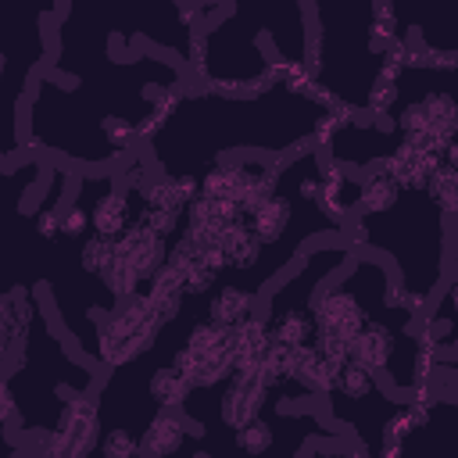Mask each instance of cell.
Masks as SVG:
<instances>
[{
	"label": "cell",
	"instance_id": "6da1fadb",
	"mask_svg": "<svg viewBox=\"0 0 458 458\" xmlns=\"http://www.w3.org/2000/svg\"><path fill=\"white\" fill-rule=\"evenodd\" d=\"M268 383H265V372L261 365L258 369H247V372H233L225 379V390H222V401H218V415L229 429H240L247 426L250 419H258L265 397H268Z\"/></svg>",
	"mask_w": 458,
	"mask_h": 458
},
{
	"label": "cell",
	"instance_id": "7a4b0ae2",
	"mask_svg": "<svg viewBox=\"0 0 458 458\" xmlns=\"http://www.w3.org/2000/svg\"><path fill=\"white\" fill-rule=\"evenodd\" d=\"M186 437H193V422L186 419L182 408H157L143 429V454L147 458H172L186 447Z\"/></svg>",
	"mask_w": 458,
	"mask_h": 458
},
{
	"label": "cell",
	"instance_id": "3957f363",
	"mask_svg": "<svg viewBox=\"0 0 458 458\" xmlns=\"http://www.w3.org/2000/svg\"><path fill=\"white\" fill-rule=\"evenodd\" d=\"M394 351H397V333L379 318L365 322L358 329V336L347 344V358L358 361L361 369H369L372 376L386 372V365L394 361Z\"/></svg>",
	"mask_w": 458,
	"mask_h": 458
},
{
	"label": "cell",
	"instance_id": "277c9868",
	"mask_svg": "<svg viewBox=\"0 0 458 458\" xmlns=\"http://www.w3.org/2000/svg\"><path fill=\"white\" fill-rule=\"evenodd\" d=\"M132 197L136 193H129V190H107L93 208H89V229H93V236H104V240H118L129 225H132V218H136V208H132Z\"/></svg>",
	"mask_w": 458,
	"mask_h": 458
},
{
	"label": "cell",
	"instance_id": "5b68a950",
	"mask_svg": "<svg viewBox=\"0 0 458 458\" xmlns=\"http://www.w3.org/2000/svg\"><path fill=\"white\" fill-rule=\"evenodd\" d=\"M290 215H293L290 197L276 190V193H272L268 200H261V204H258L243 222H247V229L254 233V240H258L261 247H268V243H276V240L283 236V229H286Z\"/></svg>",
	"mask_w": 458,
	"mask_h": 458
},
{
	"label": "cell",
	"instance_id": "8992f818",
	"mask_svg": "<svg viewBox=\"0 0 458 458\" xmlns=\"http://www.w3.org/2000/svg\"><path fill=\"white\" fill-rule=\"evenodd\" d=\"M397 197H401V190L379 168H369L358 179V204H354V211L358 215H379V211H390L397 204Z\"/></svg>",
	"mask_w": 458,
	"mask_h": 458
},
{
	"label": "cell",
	"instance_id": "52a82bcc",
	"mask_svg": "<svg viewBox=\"0 0 458 458\" xmlns=\"http://www.w3.org/2000/svg\"><path fill=\"white\" fill-rule=\"evenodd\" d=\"M250 315H254V293H247L240 286H218L211 304H208V318L215 326H229L233 329Z\"/></svg>",
	"mask_w": 458,
	"mask_h": 458
},
{
	"label": "cell",
	"instance_id": "ba28073f",
	"mask_svg": "<svg viewBox=\"0 0 458 458\" xmlns=\"http://www.w3.org/2000/svg\"><path fill=\"white\" fill-rule=\"evenodd\" d=\"M147 394L154 397V404H157V408H182V404H186V397L193 394V386H190V383H186L172 365H165V369H154V372H150Z\"/></svg>",
	"mask_w": 458,
	"mask_h": 458
},
{
	"label": "cell",
	"instance_id": "9c48e42d",
	"mask_svg": "<svg viewBox=\"0 0 458 458\" xmlns=\"http://www.w3.org/2000/svg\"><path fill=\"white\" fill-rule=\"evenodd\" d=\"M372 390H376V376H372L369 369H361L358 361L347 358V361L336 369V394H344L347 401H365Z\"/></svg>",
	"mask_w": 458,
	"mask_h": 458
},
{
	"label": "cell",
	"instance_id": "30bf717a",
	"mask_svg": "<svg viewBox=\"0 0 458 458\" xmlns=\"http://www.w3.org/2000/svg\"><path fill=\"white\" fill-rule=\"evenodd\" d=\"M29 297L21 293V290H14V293H0V326L14 336V344H21L25 340V333H29Z\"/></svg>",
	"mask_w": 458,
	"mask_h": 458
},
{
	"label": "cell",
	"instance_id": "8fae6325",
	"mask_svg": "<svg viewBox=\"0 0 458 458\" xmlns=\"http://www.w3.org/2000/svg\"><path fill=\"white\" fill-rule=\"evenodd\" d=\"M429 197L437 200V208L451 218L454 211H458V172H454V165H437V172H433V179H429Z\"/></svg>",
	"mask_w": 458,
	"mask_h": 458
},
{
	"label": "cell",
	"instance_id": "7c38bea8",
	"mask_svg": "<svg viewBox=\"0 0 458 458\" xmlns=\"http://www.w3.org/2000/svg\"><path fill=\"white\" fill-rule=\"evenodd\" d=\"M79 258H82V268L86 272H93V276L104 279L111 272V265H114V240H104V236H93L89 233L82 240V254Z\"/></svg>",
	"mask_w": 458,
	"mask_h": 458
},
{
	"label": "cell",
	"instance_id": "4fadbf2b",
	"mask_svg": "<svg viewBox=\"0 0 458 458\" xmlns=\"http://www.w3.org/2000/svg\"><path fill=\"white\" fill-rule=\"evenodd\" d=\"M233 440H236V447H240L243 454L261 458V454L272 447V426H268V422H261V419H250L247 426L233 429Z\"/></svg>",
	"mask_w": 458,
	"mask_h": 458
},
{
	"label": "cell",
	"instance_id": "5bb4252c",
	"mask_svg": "<svg viewBox=\"0 0 458 458\" xmlns=\"http://www.w3.org/2000/svg\"><path fill=\"white\" fill-rule=\"evenodd\" d=\"M100 447V458H143V447L140 440L125 429V426H114V429H104V437L97 440Z\"/></svg>",
	"mask_w": 458,
	"mask_h": 458
},
{
	"label": "cell",
	"instance_id": "9a60e30c",
	"mask_svg": "<svg viewBox=\"0 0 458 458\" xmlns=\"http://www.w3.org/2000/svg\"><path fill=\"white\" fill-rule=\"evenodd\" d=\"M86 233H93V229H89V204L75 200V204H68V208L61 211V236H68V240H86Z\"/></svg>",
	"mask_w": 458,
	"mask_h": 458
},
{
	"label": "cell",
	"instance_id": "2e32d148",
	"mask_svg": "<svg viewBox=\"0 0 458 458\" xmlns=\"http://www.w3.org/2000/svg\"><path fill=\"white\" fill-rule=\"evenodd\" d=\"M61 200H47L39 211H36V218H32V229H36V236H43V240H57L61 236Z\"/></svg>",
	"mask_w": 458,
	"mask_h": 458
},
{
	"label": "cell",
	"instance_id": "e0dca14e",
	"mask_svg": "<svg viewBox=\"0 0 458 458\" xmlns=\"http://www.w3.org/2000/svg\"><path fill=\"white\" fill-rule=\"evenodd\" d=\"M215 272H208L200 261H193L186 272H182V297H197V293H208L215 286Z\"/></svg>",
	"mask_w": 458,
	"mask_h": 458
},
{
	"label": "cell",
	"instance_id": "ac0fdd59",
	"mask_svg": "<svg viewBox=\"0 0 458 458\" xmlns=\"http://www.w3.org/2000/svg\"><path fill=\"white\" fill-rule=\"evenodd\" d=\"M297 197L308 200V204H315V197H318V172H301V179H297Z\"/></svg>",
	"mask_w": 458,
	"mask_h": 458
},
{
	"label": "cell",
	"instance_id": "d6986e66",
	"mask_svg": "<svg viewBox=\"0 0 458 458\" xmlns=\"http://www.w3.org/2000/svg\"><path fill=\"white\" fill-rule=\"evenodd\" d=\"M14 404H18V401H14V394H11V383L0 376V426L14 415Z\"/></svg>",
	"mask_w": 458,
	"mask_h": 458
},
{
	"label": "cell",
	"instance_id": "ffe728a7",
	"mask_svg": "<svg viewBox=\"0 0 458 458\" xmlns=\"http://www.w3.org/2000/svg\"><path fill=\"white\" fill-rule=\"evenodd\" d=\"M14 347H18V344H14V336H11V333H7L4 326H0V361H4V358H7V354H11Z\"/></svg>",
	"mask_w": 458,
	"mask_h": 458
}]
</instances>
